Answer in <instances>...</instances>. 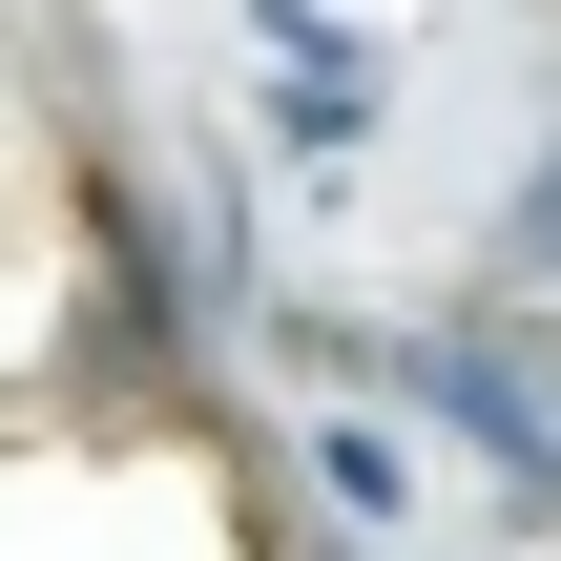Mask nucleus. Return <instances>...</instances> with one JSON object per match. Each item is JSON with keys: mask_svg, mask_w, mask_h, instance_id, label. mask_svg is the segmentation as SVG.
<instances>
[{"mask_svg": "<svg viewBox=\"0 0 561 561\" xmlns=\"http://www.w3.org/2000/svg\"><path fill=\"white\" fill-rule=\"evenodd\" d=\"M312 500H333V520H396V437H375V416H312Z\"/></svg>", "mask_w": 561, "mask_h": 561, "instance_id": "nucleus-3", "label": "nucleus"}, {"mask_svg": "<svg viewBox=\"0 0 561 561\" xmlns=\"http://www.w3.org/2000/svg\"><path fill=\"white\" fill-rule=\"evenodd\" d=\"M500 291H561V146H541V187L500 208Z\"/></svg>", "mask_w": 561, "mask_h": 561, "instance_id": "nucleus-4", "label": "nucleus"}, {"mask_svg": "<svg viewBox=\"0 0 561 561\" xmlns=\"http://www.w3.org/2000/svg\"><path fill=\"white\" fill-rule=\"evenodd\" d=\"M333 561H396V541H375V520H354V541H333Z\"/></svg>", "mask_w": 561, "mask_h": 561, "instance_id": "nucleus-5", "label": "nucleus"}, {"mask_svg": "<svg viewBox=\"0 0 561 561\" xmlns=\"http://www.w3.org/2000/svg\"><path fill=\"white\" fill-rule=\"evenodd\" d=\"M375 375H396V396H416V416H437L458 458H500V479H520V500L561 520V375H520L500 333H396Z\"/></svg>", "mask_w": 561, "mask_h": 561, "instance_id": "nucleus-1", "label": "nucleus"}, {"mask_svg": "<svg viewBox=\"0 0 561 561\" xmlns=\"http://www.w3.org/2000/svg\"><path fill=\"white\" fill-rule=\"evenodd\" d=\"M291 21H312V0H271V42H291Z\"/></svg>", "mask_w": 561, "mask_h": 561, "instance_id": "nucleus-6", "label": "nucleus"}, {"mask_svg": "<svg viewBox=\"0 0 561 561\" xmlns=\"http://www.w3.org/2000/svg\"><path fill=\"white\" fill-rule=\"evenodd\" d=\"M271 146H291V167H354V146H375V42L291 21V42H271Z\"/></svg>", "mask_w": 561, "mask_h": 561, "instance_id": "nucleus-2", "label": "nucleus"}]
</instances>
